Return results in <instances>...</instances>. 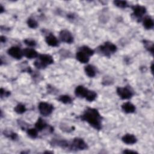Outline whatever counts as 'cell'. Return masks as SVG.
I'll use <instances>...</instances> for the list:
<instances>
[{"label": "cell", "mask_w": 154, "mask_h": 154, "mask_svg": "<svg viewBox=\"0 0 154 154\" xmlns=\"http://www.w3.org/2000/svg\"><path fill=\"white\" fill-rule=\"evenodd\" d=\"M27 24L30 28L33 29H36L38 27V23H37V21L32 18H30L28 19Z\"/></svg>", "instance_id": "cell-26"}, {"label": "cell", "mask_w": 154, "mask_h": 154, "mask_svg": "<svg viewBox=\"0 0 154 154\" xmlns=\"http://www.w3.org/2000/svg\"><path fill=\"white\" fill-rule=\"evenodd\" d=\"M80 50H83V51H84L86 53H87L89 56H92L94 54L95 52L93 50H92L90 48H89V47L87 46H83L81 48H80Z\"/></svg>", "instance_id": "cell-28"}, {"label": "cell", "mask_w": 154, "mask_h": 154, "mask_svg": "<svg viewBox=\"0 0 154 154\" xmlns=\"http://www.w3.org/2000/svg\"><path fill=\"white\" fill-rule=\"evenodd\" d=\"M143 25V27L146 29L150 30V29H153V26H154V23H153V20L151 18L147 17H146L144 19Z\"/></svg>", "instance_id": "cell-19"}, {"label": "cell", "mask_w": 154, "mask_h": 154, "mask_svg": "<svg viewBox=\"0 0 154 154\" xmlns=\"http://www.w3.org/2000/svg\"><path fill=\"white\" fill-rule=\"evenodd\" d=\"M39 60L47 67L48 65L54 63V59L50 55L40 54L39 55Z\"/></svg>", "instance_id": "cell-10"}, {"label": "cell", "mask_w": 154, "mask_h": 154, "mask_svg": "<svg viewBox=\"0 0 154 154\" xmlns=\"http://www.w3.org/2000/svg\"><path fill=\"white\" fill-rule=\"evenodd\" d=\"M96 97H97V94L95 92L92 90H89L86 97V99L89 102H92L96 99Z\"/></svg>", "instance_id": "cell-24"}, {"label": "cell", "mask_w": 154, "mask_h": 154, "mask_svg": "<svg viewBox=\"0 0 154 154\" xmlns=\"http://www.w3.org/2000/svg\"><path fill=\"white\" fill-rule=\"evenodd\" d=\"M113 83V80L111 77H105L102 80V84L104 86H109Z\"/></svg>", "instance_id": "cell-29"}, {"label": "cell", "mask_w": 154, "mask_h": 154, "mask_svg": "<svg viewBox=\"0 0 154 154\" xmlns=\"http://www.w3.org/2000/svg\"><path fill=\"white\" fill-rule=\"evenodd\" d=\"M45 41L47 44L51 47H56L59 46V41L57 40L56 37L52 34H50L46 37Z\"/></svg>", "instance_id": "cell-15"}, {"label": "cell", "mask_w": 154, "mask_h": 154, "mask_svg": "<svg viewBox=\"0 0 154 154\" xmlns=\"http://www.w3.org/2000/svg\"><path fill=\"white\" fill-rule=\"evenodd\" d=\"M48 126L47 123L45 122L44 120H43L42 118H39L38 120H37L36 124H35V127L36 129L38 131H42L44 129L46 128V127Z\"/></svg>", "instance_id": "cell-18"}, {"label": "cell", "mask_w": 154, "mask_h": 154, "mask_svg": "<svg viewBox=\"0 0 154 154\" xmlns=\"http://www.w3.org/2000/svg\"><path fill=\"white\" fill-rule=\"evenodd\" d=\"M122 110L125 113H133L135 111V107L134 105H133L132 103L129 102H125L122 105Z\"/></svg>", "instance_id": "cell-14"}, {"label": "cell", "mask_w": 154, "mask_h": 154, "mask_svg": "<svg viewBox=\"0 0 154 154\" xmlns=\"http://www.w3.org/2000/svg\"><path fill=\"white\" fill-rule=\"evenodd\" d=\"M4 12H5V9H4V8L3 7V6L1 5V6H0V13L3 14Z\"/></svg>", "instance_id": "cell-35"}, {"label": "cell", "mask_w": 154, "mask_h": 154, "mask_svg": "<svg viewBox=\"0 0 154 154\" xmlns=\"http://www.w3.org/2000/svg\"><path fill=\"white\" fill-rule=\"evenodd\" d=\"M38 108L40 113L44 116H50L54 110V107L52 104L45 102H40Z\"/></svg>", "instance_id": "cell-4"}, {"label": "cell", "mask_w": 154, "mask_h": 154, "mask_svg": "<svg viewBox=\"0 0 154 154\" xmlns=\"http://www.w3.org/2000/svg\"><path fill=\"white\" fill-rule=\"evenodd\" d=\"M122 140L124 143L130 145L134 144L137 141L136 137L134 135L131 134H126L124 135L122 138Z\"/></svg>", "instance_id": "cell-11"}, {"label": "cell", "mask_w": 154, "mask_h": 154, "mask_svg": "<svg viewBox=\"0 0 154 154\" xmlns=\"http://www.w3.org/2000/svg\"><path fill=\"white\" fill-rule=\"evenodd\" d=\"M123 153H137V152L136 151H134V150H128V149H126V150H124L123 151Z\"/></svg>", "instance_id": "cell-33"}, {"label": "cell", "mask_w": 154, "mask_h": 154, "mask_svg": "<svg viewBox=\"0 0 154 154\" xmlns=\"http://www.w3.org/2000/svg\"><path fill=\"white\" fill-rule=\"evenodd\" d=\"M60 40L66 44H71L74 42V37L71 33L66 30H63L60 32Z\"/></svg>", "instance_id": "cell-7"}, {"label": "cell", "mask_w": 154, "mask_h": 154, "mask_svg": "<svg viewBox=\"0 0 154 154\" xmlns=\"http://www.w3.org/2000/svg\"><path fill=\"white\" fill-rule=\"evenodd\" d=\"M24 56L29 59H35L39 57L38 53L32 48H26L23 50Z\"/></svg>", "instance_id": "cell-13"}, {"label": "cell", "mask_w": 154, "mask_h": 154, "mask_svg": "<svg viewBox=\"0 0 154 154\" xmlns=\"http://www.w3.org/2000/svg\"><path fill=\"white\" fill-rule=\"evenodd\" d=\"M84 71L86 74L90 78L94 77L96 74V71L95 68L92 65H87L84 68Z\"/></svg>", "instance_id": "cell-17"}, {"label": "cell", "mask_w": 154, "mask_h": 154, "mask_svg": "<svg viewBox=\"0 0 154 154\" xmlns=\"http://www.w3.org/2000/svg\"><path fill=\"white\" fill-rule=\"evenodd\" d=\"M143 44L144 45L145 48L149 52H150L152 54H153V43L151 41H146V40L143 41Z\"/></svg>", "instance_id": "cell-22"}, {"label": "cell", "mask_w": 154, "mask_h": 154, "mask_svg": "<svg viewBox=\"0 0 154 154\" xmlns=\"http://www.w3.org/2000/svg\"><path fill=\"white\" fill-rule=\"evenodd\" d=\"M69 147L71 150H86L88 148V146L83 139L77 137L73 139L72 142L69 144Z\"/></svg>", "instance_id": "cell-3"}, {"label": "cell", "mask_w": 154, "mask_h": 154, "mask_svg": "<svg viewBox=\"0 0 154 154\" xmlns=\"http://www.w3.org/2000/svg\"><path fill=\"white\" fill-rule=\"evenodd\" d=\"M133 11L132 15L137 18H141L146 12V9L144 6L135 5L132 7Z\"/></svg>", "instance_id": "cell-8"}, {"label": "cell", "mask_w": 154, "mask_h": 154, "mask_svg": "<svg viewBox=\"0 0 154 154\" xmlns=\"http://www.w3.org/2000/svg\"><path fill=\"white\" fill-rule=\"evenodd\" d=\"M51 144L53 146H59L62 148H67L69 147V143L65 140H58V139H53L51 142Z\"/></svg>", "instance_id": "cell-16"}, {"label": "cell", "mask_w": 154, "mask_h": 154, "mask_svg": "<svg viewBox=\"0 0 154 154\" xmlns=\"http://www.w3.org/2000/svg\"><path fill=\"white\" fill-rule=\"evenodd\" d=\"M34 65H35V66L37 68L39 69H45V68H46V66H45L39 60L36 61V62H35Z\"/></svg>", "instance_id": "cell-32"}, {"label": "cell", "mask_w": 154, "mask_h": 154, "mask_svg": "<svg viewBox=\"0 0 154 154\" xmlns=\"http://www.w3.org/2000/svg\"><path fill=\"white\" fill-rule=\"evenodd\" d=\"M8 53L9 56L17 60H21L24 56L23 51L18 47H12L10 48L8 51Z\"/></svg>", "instance_id": "cell-6"}, {"label": "cell", "mask_w": 154, "mask_h": 154, "mask_svg": "<svg viewBox=\"0 0 154 154\" xmlns=\"http://www.w3.org/2000/svg\"><path fill=\"white\" fill-rule=\"evenodd\" d=\"M89 56L83 50L79 49L76 54V59L81 63H87L89 61Z\"/></svg>", "instance_id": "cell-9"}, {"label": "cell", "mask_w": 154, "mask_h": 154, "mask_svg": "<svg viewBox=\"0 0 154 154\" xmlns=\"http://www.w3.org/2000/svg\"><path fill=\"white\" fill-rule=\"evenodd\" d=\"M59 101L65 104H69L72 102V99L71 96L68 95H61L57 99Z\"/></svg>", "instance_id": "cell-21"}, {"label": "cell", "mask_w": 154, "mask_h": 154, "mask_svg": "<svg viewBox=\"0 0 154 154\" xmlns=\"http://www.w3.org/2000/svg\"><path fill=\"white\" fill-rule=\"evenodd\" d=\"M117 95L122 99H129L134 95L133 92L129 87H117L116 90Z\"/></svg>", "instance_id": "cell-5"}, {"label": "cell", "mask_w": 154, "mask_h": 154, "mask_svg": "<svg viewBox=\"0 0 154 154\" xmlns=\"http://www.w3.org/2000/svg\"><path fill=\"white\" fill-rule=\"evenodd\" d=\"M27 133L28 135L32 138H36L38 135V131L36 128H30L28 129Z\"/></svg>", "instance_id": "cell-25"}, {"label": "cell", "mask_w": 154, "mask_h": 154, "mask_svg": "<svg viewBox=\"0 0 154 154\" xmlns=\"http://www.w3.org/2000/svg\"><path fill=\"white\" fill-rule=\"evenodd\" d=\"M89 90L85 88L83 86H78L77 87L75 90V95L80 98H84L86 97Z\"/></svg>", "instance_id": "cell-12"}, {"label": "cell", "mask_w": 154, "mask_h": 154, "mask_svg": "<svg viewBox=\"0 0 154 154\" xmlns=\"http://www.w3.org/2000/svg\"><path fill=\"white\" fill-rule=\"evenodd\" d=\"M0 41H1L2 43H5L6 42V38L5 36H2L1 39H0Z\"/></svg>", "instance_id": "cell-34"}, {"label": "cell", "mask_w": 154, "mask_h": 154, "mask_svg": "<svg viewBox=\"0 0 154 154\" xmlns=\"http://www.w3.org/2000/svg\"><path fill=\"white\" fill-rule=\"evenodd\" d=\"M0 93H1V98H3L4 97H8L11 95V92L7 91L3 88L1 89V90H0Z\"/></svg>", "instance_id": "cell-31"}, {"label": "cell", "mask_w": 154, "mask_h": 154, "mask_svg": "<svg viewBox=\"0 0 154 154\" xmlns=\"http://www.w3.org/2000/svg\"><path fill=\"white\" fill-rule=\"evenodd\" d=\"M14 110L17 113L21 114L24 113L27 111V108H26L25 105H24L23 104H19L15 107Z\"/></svg>", "instance_id": "cell-23"}, {"label": "cell", "mask_w": 154, "mask_h": 154, "mask_svg": "<svg viewBox=\"0 0 154 154\" xmlns=\"http://www.w3.org/2000/svg\"><path fill=\"white\" fill-rule=\"evenodd\" d=\"M117 47L109 42H107L104 45H101L98 48V51L102 54L110 57L111 54L114 53L117 51Z\"/></svg>", "instance_id": "cell-2"}, {"label": "cell", "mask_w": 154, "mask_h": 154, "mask_svg": "<svg viewBox=\"0 0 154 154\" xmlns=\"http://www.w3.org/2000/svg\"><path fill=\"white\" fill-rule=\"evenodd\" d=\"M3 134L5 135V136L12 140H16L18 138V134L17 133L14 132L10 130H5L3 132Z\"/></svg>", "instance_id": "cell-20"}, {"label": "cell", "mask_w": 154, "mask_h": 154, "mask_svg": "<svg viewBox=\"0 0 154 154\" xmlns=\"http://www.w3.org/2000/svg\"><path fill=\"white\" fill-rule=\"evenodd\" d=\"M150 69H151V72H152V73H153V63L152 64V65H151V66H150Z\"/></svg>", "instance_id": "cell-36"}, {"label": "cell", "mask_w": 154, "mask_h": 154, "mask_svg": "<svg viewBox=\"0 0 154 154\" xmlns=\"http://www.w3.org/2000/svg\"><path fill=\"white\" fill-rule=\"evenodd\" d=\"M24 42L26 44V45H27V46L30 47H34L36 45V42H35V41H34L33 39H25L24 41Z\"/></svg>", "instance_id": "cell-30"}, {"label": "cell", "mask_w": 154, "mask_h": 154, "mask_svg": "<svg viewBox=\"0 0 154 154\" xmlns=\"http://www.w3.org/2000/svg\"><path fill=\"white\" fill-rule=\"evenodd\" d=\"M83 121L87 122L91 126L97 130L102 129V117L98 110L93 108H87L80 116Z\"/></svg>", "instance_id": "cell-1"}, {"label": "cell", "mask_w": 154, "mask_h": 154, "mask_svg": "<svg viewBox=\"0 0 154 154\" xmlns=\"http://www.w3.org/2000/svg\"><path fill=\"white\" fill-rule=\"evenodd\" d=\"M113 3L116 6L122 9H125L128 7V3L125 1H114Z\"/></svg>", "instance_id": "cell-27"}]
</instances>
